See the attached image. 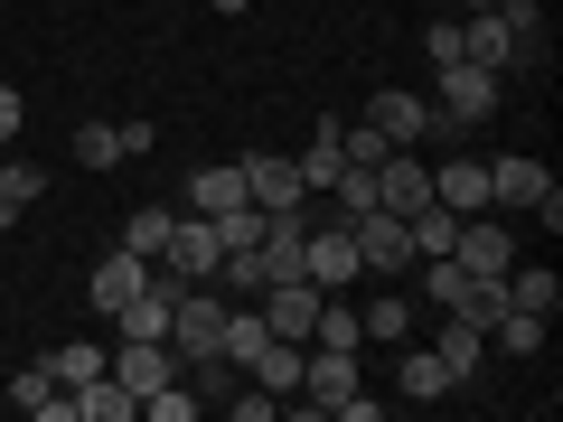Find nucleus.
Listing matches in <instances>:
<instances>
[{
    "mask_svg": "<svg viewBox=\"0 0 563 422\" xmlns=\"http://www.w3.org/2000/svg\"><path fill=\"white\" fill-rule=\"evenodd\" d=\"M422 57H432V66H461V20H432V29H422Z\"/></svg>",
    "mask_w": 563,
    "mask_h": 422,
    "instance_id": "32",
    "label": "nucleus"
},
{
    "mask_svg": "<svg viewBox=\"0 0 563 422\" xmlns=\"http://www.w3.org/2000/svg\"><path fill=\"white\" fill-rule=\"evenodd\" d=\"M461 10H488V0H461Z\"/></svg>",
    "mask_w": 563,
    "mask_h": 422,
    "instance_id": "35",
    "label": "nucleus"
},
{
    "mask_svg": "<svg viewBox=\"0 0 563 422\" xmlns=\"http://www.w3.org/2000/svg\"><path fill=\"white\" fill-rule=\"evenodd\" d=\"M301 273L320 281V291H347V281H357V244H347L339 216H329L320 235H301Z\"/></svg>",
    "mask_w": 563,
    "mask_h": 422,
    "instance_id": "9",
    "label": "nucleus"
},
{
    "mask_svg": "<svg viewBox=\"0 0 563 422\" xmlns=\"http://www.w3.org/2000/svg\"><path fill=\"white\" fill-rule=\"evenodd\" d=\"M47 376H57L66 395H76V385H95V376H103V347H95V338H66V347H47Z\"/></svg>",
    "mask_w": 563,
    "mask_h": 422,
    "instance_id": "25",
    "label": "nucleus"
},
{
    "mask_svg": "<svg viewBox=\"0 0 563 422\" xmlns=\"http://www.w3.org/2000/svg\"><path fill=\"white\" fill-rule=\"evenodd\" d=\"M0 141H20V95L0 85Z\"/></svg>",
    "mask_w": 563,
    "mask_h": 422,
    "instance_id": "33",
    "label": "nucleus"
},
{
    "mask_svg": "<svg viewBox=\"0 0 563 422\" xmlns=\"http://www.w3.org/2000/svg\"><path fill=\"white\" fill-rule=\"evenodd\" d=\"M544 188H554V169H544V160H526V151L488 160V207H536Z\"/></svg>",
    "mask_w": 563,
    "mask_h": 422,
    "instance_id": "13",
    "label": "nucleus"
},
{
    "mask_svg": "<svg viewBox=\"0 0 563 422\" xmlns=\"http://www.w3.org/2000/svg\"><path fill=\"white\" fill-rule=\"evenodd\" d=\"M498 85L507 76H488V66H470V57L461 66H432V122H442V132H479V122L507 103Z\"/></svg>",
    "mask_w": 563,
    "mask_h": 422,
    "instance_id": "1",
    "label": "nucleus"
},
{
    "mask_svg": "<svg viewBox=\"0 0 563 422\" xmlns=\"http://www.w3.org/2000/svg\"><path fill=\"white\" fill-rule=\"evenodd\" d=\"M225 310H235V301H225L217 281H188L179 310H169V357H179V366L217 357V347H225Z\"/></svg>",
    "mask_w": 563,
    "mask_h": 422,
    "instance_id": "2",
    "label": "nucleus"
},
{
    "mask_svg": "<svg viewBox=\"0 0 563 422\" xmlns=\"http://www.w3.org/2000/svg\"><path fill=\"white\" fill-rule=\"evenodd\" d=\"M217 10H225V20H235V10H254V0H217Z\"/></svg>",
    "mask_w": 563,
    "mask_h": 422,
    "instance_id": "34",
    "label": "nucleus"
},
{
    "mask_svg": "<svg viewBox=\"0 0 563 422\" xmlns=\"http://www.w3.org/2000/svg\"><path fill=\"white\" fill-rule=\"evenodd\" d=\"M451 254H461L470 273H507V263H517V235H507L498 216H461V244H451Z\"/></svg>",
    "mask_w": 563,
    "mask_h": 422,
    "instance_id": "14",
    "label": "nucleus"
},
{
    "mask_svg": "<svg viewBox=\"0 0 563 422\" xmlns=\"http://www.w3.org/2000/svg\"><path fill=\"white\" fill-rule=\"evenodd\" d=\"M244 198H254L263 216H291V207H310L301 160H282V151H244Z\"/></svg>",
    "mask_w": 563,
    "mask_h": 422,
    "instance_id": "6",
    "label": "nucleus"
},
{
    "mask_svg": "<svg viewBox=\"0 0 563 422\" xmlns=\"http://www.w3.org/2000/svg\"><path fill=\"white\" fill-rule=\"evenodd\" d=\"M347 244H357V273H376V281H395L404 263H413V235H404L395 207H366V216H347Z\"/></svg>",
    "mask_w": 563,
    "mask_h": 422,
    "instance_id": "3",
    "label": "nucleus"
},
{
    "mask_svg": "<svg viewBox=\"0 0 563 422\" xmlns=\"http://www.w3.org/2000/svg\"><path fill=\"white\" fill-rule=\"evenodd\" d=\"M461 291H470V263L461 254H422V301H432V310H461Z\"/></svg>",
    "mask_w": 563,
    "mask_h": 422,
    "instance_id": "23",
    "label": "nucleus"
},
{
    "mask_svg": "<svg viewBox=\"0 0 563 422\" xmlns=\"http://www.w3.org/2000/svg\"><path fill=\"white\" fill-rule=\"evenodd\" d=\"M395 385H404V395H413V403H442V395H461V385H451V366L432 357V347H404Z\"/></svg>",
    "mask_w": 563,
    "mask_h": 422,
    "instance_id": "20",
    "label": "nucleus"
},
{
    "mask_svg": "<svg viewBox=\"0 0 563 422\" xmlns=\"http://www.w3.org/2000/svg\"><path fill=\"white\" fill-rule=\"evenodd\" d=\"M122 244L161 263V244H169V207H132V216H122Z\"/></svg>",
    "mask_w": 563,
    "mask_h": 422,
    "instance_id": "27",
    "label": "nucleus"
},
{
    "mask_svg": "<svg viewBox=\"0 0 563 422\" xmlns=\"http://www.w3.org/2000/svg\"><path fill=\"white\" fill-rule=\"evenodd\" d=\"M188 207H198V216H225V207H244V160L188 169Z\"/></svg>",
    "mask_w": 563,
    "mask_h": 422,
    "instance_id": "17",
    "label": "nucleus"
},
{
    "mask_svg": "<svg viewBox=\"0 0 563 422\" xmlns=\"http://www.w3.org/2000/svg\"><path fill=\"white\" fill-rule=\"evenodd\" d=\"M366 122H376L385 141H404V151H413V141H432V132H442V122H432V95H404V85H385V95L366 103Z\"/></svg>",
    "mask_w": 563,
    "mask_h": 422,
    "instance_id": "8",
    "label": "nucleus"
},
{
    "mask_svg": "<svg viewBox=\"0 0 563 422\" xmlns=\"http://www.w3.org/2000/svg\"><path fill=\"white\" fill-rule=\"evenodd\" d=\"M432 198H442L451 216H488V160H451V169H432Z\"/></svg>",
    "mask_w": 563,
    "mask_h": 422,
    "instance_id": "15",
    "label": "nucleus"
},
{
    "mask_svg": "<svg viewBox=\"0 0 563 422\" xmlns=\"http://www.w3.org/2000/svg\"><path fill=\"white\" fill-rule=\"evenodd\" d=\"M161 263L179 281H207L225 263V244H217V216H198V207H179V216H169V244H161Z\"/></svg>",
    "mask_w": 563,
    "mask_h": 422,
    "instance_id": "5",
    "label": "nucleus"
},
{
    "mask_svg": "<svg viewBox=\"0 0 563 422\" xmlns=\"http://www.w3.org/2000/svg\"><path fill=\"white\" fill-rule=\"evenodd\" d=\"M544 329H554V320H536V310H498V320H488V347H507V357H544Z\"/></svg>",
    "mask_w": 563,
    "mask_h": 422,
    "instance_id": "22",
    "label": "nucleus"
},
{
    "mask_svg": "<svg viewBox=\"0 0 563 422\" xmlns=\"http://www.w3.org/2000/svg\"><path fill=\"white\" fill-rule=\"evenodd\" d=\"M376 207H395V216L432 207V169H422L413 151H385V169H376Z\"/></svg>",
    "mask_w": 563,
    "mask_h": 422,
    "instance_id": "12",
    "label": "nucleus"
},
{
    "mask_svg": "<svg viewBox=\"0 0 563 422\" xmlns=\"http://www.w3.org/2000/svg\"><path fill=\"white\" fill-rule=\"evenodd\" d=\"M76 160L85 169H113L122 160V122H76Z\"/></svg>",
    "mask_w": 563,
    "mask_h": 422,
    "instance_id": "28",
    "label": "nucleus"
},
{
    "mask_svg": "<svg viewBox=\"0 0 563 422\" xmlns=\"http://www.w3.org/2000/svg\"><path fill=\"white\" fill-rule=\"evenodd\" d=\"M498 10H507V29L526 38V57L544 66V10H536V0H498Z\"/></svg>",
    "mask_w": 563,
    "mask_h": 422,
    "instance_id": "30",
    "label": "nucleus"
},
{
    "mask_svg": "<svg viewBox=\"0 0 563 422\" xmlns=\"http://www.w3.org/2000/svg\"><path fill=\"white\" fill-rule=\"evenodd\" d=\"M0 198H10V207H38V198H47V169H29V160H0Z\"/></svg>",
    "mask_w": 563,
    "mask_h": 422,
    "instance_id": "29",
    "label": "nucleus"
},
{
    "mask_svg": "<svg viewBox=\"0 0 563 422\" xmlns=\"http://www.w3.org/2000/svg\"><path fill=\"white\" fill-rule=\"evenodd\" d=\"M385 151H404V141H385L366 113H357V122H339V160H347V169H385Z\"/></svg>",
    "mask_w": 563,
    "mask_h": 422,
    "instance_id": "24",
    "label": "nucleus"
},
{
    "mask_svg": "<svg viewBox=\"0 0 563 422\" xmlns=\"http://www.w3.org/2000/svg\"><path fill=\"white\" fill-rule=\"evenodd\" d=\"M141 281H151V254H132V244H113V254L95 263V281H85V291H95V310H103V320H113V310L132 301Z\"/></svg>",
    "mask_w": 563,
    "mask_h": 422,
    "instance_id": "11",
    "label": "nucleus"
},
{
    "mask_svg": "<svg viewBox=\"0 0 563 422\" xmlns=\"http://www.w3.org/2000/svg\"><path fill=\"white\" fill-rule=\"evenodd\" d=\"M461 57H470V66H488V76H507V66H536V57H526V38L507 29V10H498V0L461 20Z\"/></svg>",
    "mask_w": 563,
    "mask_h": 422,
    "instance_id": "4",
    "label": "nucleus"
},
{
    "mask_svg": "<svg viewBox=\"0 0 563 422\" xmlns=\"http://www.w3.org/2000/svg\"><path fill=\"white\" fill-rule=\"evenodd\" d=\"M103 366H113L132 395H151V385H169L179 376V357H169V338H122V347H103Z\"/></svg>",
    "mask_w": 563,
    "mask_h": 422,
    "instance_id": "10",
    "label": "nucleus"
},
{
    "mask_svg": "<svg viewBox=\"0 0 563 422\" xmlns=\"http://www.w3.org/2000/svg\"><path fill=\"white\" fill-rule=\"evenodd\" d=\"M357 329H366V347H404V338H413V301H404L395 281H385L376 301L357 310Z\"/></svg>",
    "mask_w": 563,
    "mask_h": 422,
    "instance_id": "16",
    "label": "nucleus"
},
{
    "mask_svg": "<svg viewBox=\"0 0 563 422\" xmlns=\"http://www.w3.org/2000/svg\"><path fill=\"white\" fill-rule=\"evenodd\" d=\"M404 235H413V263H422V254H451V244H461V216L432 198V207H413V216H404Z\"/></svg>",
    "mask_w": 563,
    "mask_h": 422,
    "instance_id": "21",
    "label": "nucleus"
},
{
    "mask_svg": "<svg viewBox=\"0 0 563 422\" xmlns=\"http://www.w3.org/2000/svg\"><path fill=\"white\" fill-rule=\"evenodd\" d=\"M301 357H310L301 338H263V357L244 366V376H254L263 395H301Z\"/></svg>",
    "mask_w": 563,
    "mask_h": 422,
    "instance_id": "18",
    "label": "nucleus"
},
{
    "mask_svg": "<svg viewBox=\"0 0 563 422\" xmlns=\"http://www.w3.org/2000/svg\"><path fill=\"white\" fill-rule=\"evenodd\" d=\"M507 301L536 310V320H554V310H563V281L544 273V263H507Z\"/></svg>",
    "mask_w": 563,
    "mask_h": 422,
    "instance_id": "19",
    "label": "nucleus"
},
{
    "mask_svg": "<svg viewBox=\"0 0 563 422\" xmlns=\"http://www.w3.org/2000/svg\"><path fill=\"white\" fill-rule=\"evenodd\" d=\"M310 347H366V329H357V310H347L339 291H320V320H310Z\"/></svg>",
    "mask_w": 563,
    "mask_h": 422,
    "instance_id": "26",
    "label": "nucleus"
},
{
    "mask_svg": "<svg viewBox=\"0 0 563 422\" xmlns=\"http://www.w3.org/2000/svg\"><path fill=\"white\" fill-rule=\"evenodd\" d=\"M47 395H57V376H47V357H38V366H20V376H10V403H20V413H38Z\"/></svg>",
    "mask_w": 563,
    "mask_h": 422,
    "instance_id": "31",
    "label": "nucleus"
},
{
    "mask_svg": "<svg viewBox=\"0 0 563 422\" xmlns=\"http://www.w3.org/2000/svg\"><path fill=\"white\" fill-rule=\"evenodd\" d=\"M432 357H442L451 385L470 395V385H479V366H488V329L470 320V310H442V329H432Z\"/></svg>",
    "mask_w": 563,
    "mask_h": 422,
    "instance_id": "7",
    "label": "nucleus"
}]
</instances>
